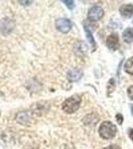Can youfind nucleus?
<instances>
[{
    "label": "nucleus",
    "instance_id": "nucleus-1",
    "mask_svg": "<svg viewBox=\"0 0 133 149\" xmlns=\"http://www.w3.org/2000/svg\"><path fill=\"white\" fill-rule=\"evenodd\" d=\"M81 98L79 95H74L69 98H67L64 102H63L62 109L67 113H74L75 111L79 109V105H81Z\"/></svg>",
    "mask_w": 133,
    "mask_h": 149
},
{
    "label": "nucleus",
    "instance_id": "nucleus-2",
    "mask_svg": "<svg viewBox=\"0 0 133 149\" xmlns=\"http://www.w3.org/2000/svg\"><path fill=\"white\" fill-rule=\"evenodd\" d=\"M116 126L110 121H103L100 124L98 132L101 138L103 139H111L116 135Z\"/></svg>",
    "mask_w": 133,
    "mask_h": 149
},
{
    "label": "nucleus",
    "instance_id": "nucleus-3",
    "mask_svg": "<svg viewBox=\"0 0 133 149\" xmlns=\"http://www.w3.org/2000/svg\"><path fill=\"white\" fill-rule=\"evenodd\" d=\"M103 9L100 6H93L91 9L88 10V17L89 19V21H98L103 17Z\"/></svg>",
    "mask_w": 133,
    "mask_h": 149
},
{
    "label": "nucleus",
    "instance_id": "nucleus-4",
    "mask_svg": "<svg viewBox=\"0 0 133 149\" xmlns=\"http://www.w3.org/2000/svg\"><path fill=\"white\" fill-rule=\"evenodd\" d=\"M56 27L59 31H61L63 33H68L72 28V22L69 19L66 18H61L58 19L56 21Z\"/></svg>",
    "mask_w": 133,
    "mask_h": 149
},
{
    "label": "nucleus",
    "instance_id": "nucleus-5",
    "mask_svg": "<svg viewBox=\"0 0 133 149\" xmlns=\"http://www.w3.org/2000/svg\"><path fill=\"white\" fill-rule=\"evenodd\" d=\"M106 45L110 50H117L119 48V38L117 34H111L106 39Z\"/></svg>",
    "mask_w": 133,
    "mask_h": 149
},
{
    "label": "nucleus",
    "instance_id": "nucleus-6",
    "mask_svg": "<svg viewBox=\"0 0 133 149\" xmlns=\"http://www.w3.org/2000/svg\"><path fill=\"white\" fill-rule=\"evenodd\" d=\"M120 15L124 18H130L133 15V5L132 4H125L122 5L119 9Z\"/></svg>",
    "mask_w": 133,
    "mask_h": 149
},
{
    "label": "nucleus",
    "instance_id": "nucleus-7",
    "mask_svg": "<svg viewBox=\"0 0 133 149\" xmlns=\"http://www.w3.org/2000/svg\"><path fill=\"white\" fill-rule=\"evenodd\" d=\"M83 77V72L79 69H72L68 73V79L71 81H77Z\"/></svg>",
    "mask_w": 133,
    "mask_h": 149
},
{
    "label": "nucleus",
    "instance_id": "nucleus-8",
    "mask_svg": "<svg viewBox=\"0 0 133 149\" xmlns=\"http://www.w3.org/2000/svg\"><path fill=\"white\" fill-rule=\"evenodd\" d=\"M13 22H11V20H9V19H2L0 21V30L3 33H5L6 29H8L9 32H11L12 29H13Z\"/></svg>",
    "mask_w": 133,
    "mask_h": 149
},
{
    "label": "nucleus",
    "instance_id": "nucleus-9",
    "mask_svg": "<svg viewBox=\"0 0 133 149\" xmlns=\"http://www.w3.org/2000/svg\"><path fill=\"white\" fill-rule=\"evenodd\" d=\"M123 40L126 43H132L133 42V28H127L123 31L122 33Z\"/></svg>",
    "mask_w": 133,
    "mask_h": 149
},
{
    "label": "nucleus",
    "instance_id": "nucleus-10",
    "mask_svg": "<svg viewBox=\"0 0 133 149\" xmlns=\"http://www.w3.org/2000/svg\"><path fill=\"white\" fill-rule=\"evenodd\" d=\"M84 32H86V38H88V42L91 44V46L93 47V50H95V47H96V43L95 41L93 39V33H91V31H89V28L88 25H86L84 24Z\"/></svg>",
    "mask_w": 133,
    "mask_h": 149
},
{
    "label": "nucleus",
    "instance_id": "nucleus-11",
    "mask_svg": "<svg viewBox=\"0 0 133 149\" xmlns=\"http://www.w3.org/2000/svg\"><path fill=\"white\" fill-rule=\"evenodd\" d=\"M124 71L127 74H133V57L129 58L126 61V63L124 65Z\"/></svg>",
    "mask_w": 133,
    "mask_h": 149
},
{
    "label": "nucleus",
    "instance_id": "nucleus-12",
    "mask_svg": "<svg viewBox=\"0 0 133 149\" xmlns=\"http://www.w3.org/2000/svg\"><path fill=\"white\" fill-rule=\"evenodd\" d=\"M127 93H128V97H129L133 100V86H130L129 88H128Z\"/></svg>",
    "mask_w": 133,
    "mask_h": 149
},
{
    "label": "nucleus",
    "instance_id": "nucleus-13",
    "mask_svg": "<svg viewBox=\"0 0 133 149\" xmlns=\"http://www.w3.org/2000/svg\"><path fill=\"white\" fill-rule=\"evenodd\" d=\"M64 3L66 4L70 9H72L75 7V2L74 1H64Z\"/></svg>",
    "mask_w": 133,
    "mask_h": 149
},
{
    "label": "nucleus",
    "instance_id": "nucleus-14",
    "mask_svg": "<svg viewBox=\"0 0 133 149\" xmlns=\"http://www.w3.org/2000/svg\"><path fill=\"white\" fill-rule=\"evenodd\" d=\"M115 118H116V120L118 122V124H122V121H123V116L120 113H117L116 116H115Z\"/></svg>",
    "mask_w": 133,
    "mask_h": 149
},
{
    "label": "nucleus",
    "instance_id": "nucleus-15",
    "mask_svg": "<svg viewBox=\"0 0 133 149\" xmlns=\"http://www.w3.org/2000/svg\"><path fill=\"white\" fill-rule=\"evenodd\" d=\"M103 149H121V148H120L118 145H116V144H111V145L106 146V147H104Z\"/></svg>",
    "mask_w": 133,
    "mask_h": 149
},
{
    "label": "nucleus",
    "instance_id": "nucleus-16",
    "mask_svg": "<svg viewBox=\"0 0 133 149\" xmlns=\"http://www.w3.org/2000/svg\"><path fill=\"white\" fill-rule=\"evenodd\" d=\"M128 134H129V137L132 139L133 141V129H129V131H128Z\"/></svg>",
    "mask_w": 133,
    "mask_h": 149
},
{
    "label": "nucleus",
    "instance_id": "nucleus-17",
    "mask_svg": "<svg viewBox=\"0 0 133 149\" xmlns=\"http://www.w3.org/2000/svg\"><path fill=\"white\" fill-rule=\"evenodd\" d=\"M130 110H131V113H132V116H133V105H130Z\"/></svg>",
    "mask_w": 133,
    "mask_h": 149
}]
</instances>
